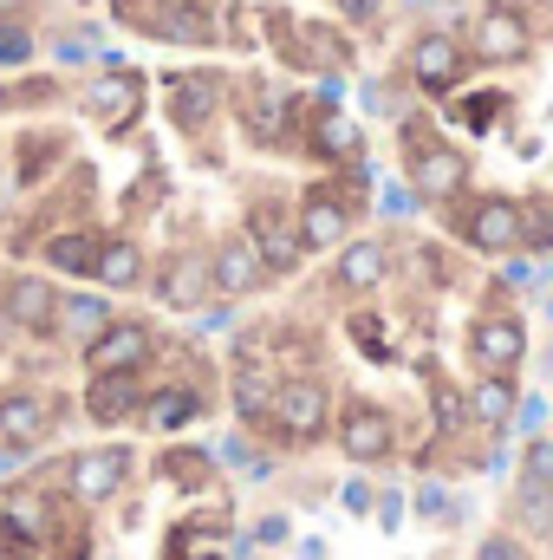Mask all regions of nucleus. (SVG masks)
<instances>
[{
  "mask_svg": "<svg viewBox=\"0 0 553 560\" xmlns=\"http://www.w3.org/2000/svg\"><path fill=\"white\" fill-rule=\"evenodd\" d=\"M469 20V13H462ZM462 20H423L411 33V46H404V79H411L423 98H456L482 66H475V52H469V39H462Z\"/></svg>",
  "mask_w": 553,
  "mask_h": 560,
  "instance_id": "nucleus-1",
  "label": "nucleus"
},
{
  "mask_svg": "<svg viewBox=\"0 0 553 560\" xmlns=\"http://www.w3.org/2000/svg\"><path fill=\"white\" fill-rule=\"evenodd\" d=\"M462 39H469L482 72H515V66H528L541 52V26H534L528 0H482L462 20Z\"/></svg>",
  "mask_w": 553,
  "mask_h": 560,
  "instance_id": "nucleus-2",
  "label": "nucleus"
},
{
  "mask_svg": "<svg viewBox=\"0 0 553 560\" xmlns=\"http://www.w3.org/2000/svg\"><path fill=\"white\" fill-rule=\"evenodd\" d=\"M443 209H449L456 242H462V248H475V255H489V261H502V255H521V248H528V209H521V196L475 189V196H456V202H443Z\"/></svg>",
  "mask_w": 553,
  "mask_h": 560,
  "instance_id": "nucleus-3",
  "label": "nucleus"
},
{
  "mask_svg": "<svg viewBox=\"0 0 553 560\" xmlns=\"http://www.w3.org/2000/svg\"><path fill=\"white\" fill-rule=\"evenodd\" d=\"M235 105V72L222 66H176L163 72V118L176 138H209Z\"/></svg>",
  "mask_w": 553,
  "mask_h": 560,
  "instance_id": "nucleus-4",
  "label": "nucleus"
},
{
  "mask_svg": "<svg viewBox=\"0 0 553 560\" xmlns=\"http://www.w3.org/2000/svg\"><path fill=\"white\" fill-rule=\"evenodd\" d=\"M143 79L138 66H92L79 85H72V105L85 125H98L105 138H131L143 118Z\"/></svg>",
  "mask_w": 553,
  "mask_h": 560,
  "instance_id": "nucleus-5",
  "label": "nucleus"
},
{
  "mask_svg": "<svg viewBox=\"0 0 553 560\" xmlns=\"http://www.w3.org/2000/svg\"><path fill=\"white\" fill-rule=\"evenodd\" d=\"M293 92L299 85H286V79H274V72H242L235 79V125H242V138L255 143V150H293V138H286V118H293Z\"/></svg>",
  "mask_w": 553,
  "mask_h": 560,
  "instance_id": "nucleus-6",
  "label": "nucleus"
},
{
  "mask_svg": "<svg viewBox=\"0 0 553 560\" xmlns=\"http://www.w3.org/2000/svg\"><path fill=\"white\" fill-rule=\"evenodd\" d=\"M131 476H138V450H131V443H92V450L66 456V469H59V482H66V495H72L79 509L118 502V489H125Z\"/></svg>",
  "mask_w": 553,
  "mask_h": 560,
  "instance_id": "nucleus-7",
  "label": "nucleus"
},
{
  "mask_svg": "<svg viewBox=\"0 0 553 560\" xmlns=\"http://www.w3.org/2000/svg\"><path fill=\"white\" fill-rule=\"evenodd\" d=\"M274 59L299 79H319V72H352L358 66V39L345 33V20H299L293 39H280Z\"/></svg>",
  "mask_w": 553,
  "mask_h": 560,
  "instance_id": "nucleus-8",
  "label": "nucleus"
},
{
  "mask_svg": "<svg viewBox=\"0 0 553 560\" xmlns=\"http://www.w3.org/2000/svg\"><path fill=\"white\" fill-rule=\"evenodd\" d=\"M469 176H475L469 150H462V143H449L443 131H436L430 143H416V150H404V183H411L430 209H443V202L469 196Z\"/></svg>",
  "mask_w": 553,
  "mask_h": 560,
  "instance_id": "nucleus-9",
  "label": "nucleus"
},
{
  "mask_svg": "<svg viewBox=\"0 0 553 560\" xmlns=\"http://www.w3.org/2000/svg\"><path fill=\"white\" fill-rule=\"evenodd\" d=\"M326 423H332V392H326V378H313V372H293V378H280L274 392V443H319L326 436Z\"/></svg>",
  "mask_w": 553,
  "mask_h": 560,
  "instance_id": "nucleus-10",
  "label": "nucleus"
},
{
  "mask_svg": "<svg viewBox=\"0 0 553 560\" xmlns=\"http://www.w3.org/2000/svg\"><path fill=\"white\" fill-rule=\"evenodd\" d=\"M242 235L261 248V261H268V275H299V261H306V242H299V215H286V202L280 196H255L248 202V215H242Z\"/></svg>",
  "mask_w": 553,
  "mask_h": 560,
  "instance_id": "nucleus-11",
  "label": "nucleus"
},
{
  "mask_svg": "<svg viewBox=\"0 0 553 560\" xmlns=\"http://www.w3.org/2000/svg\"><path fill=\"white\" fill-rule=\"evenodd\" d=\"M339 450H345V463H358V469L391 463V456H398V418H391L385 405H372V398H352V405L339 411Z\"/></svg>",
  "mask_w": 553,
  "mask_h": 560,
  "instance_id": "nucleus-12",
  "label": "nucleus"
},
{
  "mask_svg": "<svg viewBox=\"0 0 553 560\" xmlns=\"http://www.w3.org/2000/svg\"><path fill=\"white\" fill-rule=\"evenodd\" d=\"M469 359L475 372H521L528 359V326L508 313V306H482L469 319Z\"/></svg>",
  "mask_w": 553,
  "mask_h": 560,
  "instance_id": "nucleus-13",
  "label": "nucleus"
},
{
  "mask_svg": "<svg viewBox=\"0 0 553 560\" xmlns=\"http://www.w3.org/2000/svg\"><path fill=\"white\" fill-rule=\"evenodd\" d=\"M72 170V131H59V125H26L20 138H13V183L26 189V196H39L52 176H66Z\"/></svg>",
  "mask_w": 553,
  "mask_h": 560,
  "instance_id": "nucleus-14",
  "label": "nucleus"
},
{
  "mask_svg": "<svg viewBox=\"0 0 553 560\" xmlns=\"http://www.w3.org/2000/svg\"><path fill=\"white\" fill-rule=\"evenodd\" d=\"M59 423V398L39 385H13L0 392V450H39Z\"/></svg>",
  "mask_w": 553,
  "mask_h": 560,
  "instance_id": "nucleus-15",
  "label": "nucleus"
},
{
  "mask_svg": "<svg viewBox=\"0 0 553 560\" xmlns=\"http://www.w3.org/2000/svg\"><path fill=\"white\" fill-rule=\"evenodd\" d=\"M150 352H156V332L143 319H111L79 359H85V378H111V372H143Z\"/></svg>",
  "mask_w": 553,
  "mask_h": 560,
  "instance_id": "nucleus-16",
  "label": "nucleus"
},
{
  "mask_svg": "<svg viewBox=\"0 0 553 560\" xmlns=\"http://www.w3.org/2000/svg\"><path fill=\"white\" fill-rule=\"evenodd\" d=\"M150 293H156L169 313H202V306H209V293H215V268H209V255H196V248H176V255L156 268Z\"/></svg>",
  "mask_w": 553,
  "mask_h": 560,
  "instance_id": "nucleus-17",
  "label": "nucleus"
},
{
  "mask_svg": "<svg viewBox=\"0 0 553 560\" xmlns=\"http://www.w3.org/2000/svg\"><path fill=\"white\" fill-rule=\"evenodd\" d=\"M299 242H306V255H339L345 242H352V209L326 189V183H313L306 196H299Z\"/></svg>",
  "mask_w": 553,
  "mask_h": 560,
  "instance_id": "nucleus-18",
  "label": "nucleus"
},
{
  "mask_svg": "<svg viewBox=\"0 0 553 560\" xmlns=\"http://www.w3.org/2000/svg\"><path fill=\"white\" fill-rule=\"evenodd\" d=\"M0 313L26 332V339H52V319H59V287L46 275H7L0 287Z\"/></svg>",
  "mask_w": 553,
  "mask_h": 560,
  "instance_id": "nucleus-19",
  "label": "nucleus"
},
{
  "mask_svg": "<svg viewBox=\"0 0 553 560\" xmlns=\"http://www.w3.org/2000/svg\"><path fill=\"white\" fill-rule=\"evenodd\" d=\"M209 268H215V293L222 300H248V293H261L268 287V261H261V248L248 242V235H222L215 248H209Z\"/></svg>",
  "mask_w": 553,
  "mask_h": 560,
  "instance_id": "nucleus-20",
  "label": "nucleus"
},
{
  "mask_svg": "<svg viewBox=\"0 0 553 560\" xmlns=\"http://www.w3.org/2000/svg\"><path fill=\"white\" fill-rule=\"evenodd\" d=\"M385 280H391V248H385L378 235H352V242L332 255V287H339V293H358V300H365V293H378Z\"/></svg>",
  "mask_w": 553,
  "mask_h": 560,
  "instance_id": "nucleus-21",
  "label": "nucleus"
},
{
  "mask_svg": "<svg viewBox=\"0 0 553 560\" xmlns=\"http://www.w3.org/2000/svg\"><path fill=\"white\" fill-rule=\"evenodd\" d=\"M39 255H46L52 275L92 280L98 275V255H105V229H92V222H66V229H52V235L39 242Z\"/></svg>",
  "mask_w": 553,
  "mask_h": 560,
  "instance_id": "nucleus-22",
  "label": "nucleus"
},
{
  "mask_svg": "<svg viewBox=\"0 0 553 560\" xmlns=\"http://www.w3.org/2000/svg\"><path fill=\"white\" fill-rule=\"evenodd\" d=\"M143 405H150L143 372H111V378H92V385H85V418L105 423V430L143 418Z\"/></svg>",
  "mask_w": 553,
  "mask_h": 560,
  "instance_id": "nucleus-23",
  "label": "nucleus"
},
{
  "mask_svg": "<svg viewBox=\"0 0 553 560\" xmlns=\"http://www.w3.org/2000/svg\"><path fill=\"white\" fill-rule=\"evenodd\" d=\"M59 105H72V85L59 79V72H0V112H13V118H39V112H59Z\"/></svg>",
  "mask_w": 553,
  "mask_h": 560,
  "instance_id": "nucleus-24",
  "label": "nucleus"
},
{
  "mask_svg": "<svg viewBox=\"0 0 553 560\" xmlns=\"http://www.w3.org/2000/svg\"><path fill=\"white\" fill-rule=\"evenodd\" d=\"M111 319H118V313H111V300H105V293H59L52 339H59V346H72V352H85Z\"/></svg>",
  "mask_w": 553,
  "mask_h": 560,
  "instance_id": "nucleus-25",
  "label": "nucleus"
},
{
  "mask_svg": "<svg viewBox=\"0 0 553 560\" xmlns=\"http://www.w3.org/2000/svg\"><path fill=\"white\" fill-rule=\"evenodd\" d=\"M156 39H163V46H183V52H215V46H222V13H215L209 0H176Z\"/></svg>",
  "mask_w": 553,
  "mask_h": 560,
  "instance_id": "nucleus-26",
  "label": "nucleus"
},
{
  "mask_svg": "<svg viewBox=\"0 0 553 560\" xmlns=\"http://www.w3.org/2000/svg\"><path fill=\"white\" fill-rule=\"evenodd\" d=\"M306 156H313V163H326V170H345V163H358V156H365V131H358L345 112H319V118H313V131H306Z\"/></svg>",
  "mask_w": 553,
  "mask_h": 560,
  "instance_id": "nucleus-27",
  "label": "nucleus"
},
{
  "mask_svg": "<svg viewBox=\"0 0 553 560\" xmlns=\"http://www.w3.org/2000/svg\"><path fill=\"white\" fill-rule=\"evenodd\" d=\"M515 411H521L515 372H482V378L469 385V423H475V430H508Z\"/></svg>",
  "mask_w": 553,
  "mask_h": 560,
  "instance_id": "nucleus-28",
  "label": "nucleus"
},
{
  "mask_svg": "<svg viewBox=\"0 0 553 560\" xmlns=\"http://www.w3.org/2000/svg\"><path fill=\"white\" fill-rule=\"evenodd\" d=\"M274 392H280V378L268 372V365H235V378H228V405H235V418L255 423V430L274 423Z\"/></svg>",
  "mask_w": 553,
  "mask_h": 560,
  "instance_id": "nucleus-29",
  "label": "nucleus"
},
{
  "mask_svg": "<svg viewBox=\"0 0 553 560\" xmlns=\"http://www.w3.org/2000/svg\"><path fill=\"white\" fill-rule=\"evenodd\" d=\"M209 411V398L196 392V385H150V405H143V423L150 430H163V436H176V430H189V423Z\"/></svg>",
  "mask_w": 553,
  "mask_h": 560,
  "instance_id": "nucleus-30",
  "label": "nucleus"
},
{
  "mask_svg": "<svg viewBox=\"0 0 553 560\" xmlns=\"http://www.w3.org/2000/svg\"><path fill=\"white\" fill-rule=\"evenodd\" d=\"M156 469H163V482L169 489H183V495H209L215 489V450H196V443H169L163 456H156Z\"/></svg>",
  "mask_w": 553,
  "mask_h": 560,
  "instance_id": "nucleus-31",
  "label": "nucleus"
},
{
  "mask_svg": "<svg viewBox=\"0 0 553 560\" xmlns=\"http://www.w3.org/2000/svg\"><path fill=\"white\" fill-rule=\"evenodd\" d=\"M98 287H111V293H131L143 287V248L131 235H105V255H98Z\"/></svg>",
  "mask_w": 553,
  "mask_h": 560,
  "instance_id": "nucleus-32",
  "label": "nucleus"
},
{
  "mask_svg": "<svg viewBox=\"0 0 553 560\" xmlns=\"http://www.w3.org/2000/svg\"><path fill=\"white\" fill-rule=\"evenodd\" d=\"M502 112H508V92H495V85H462V92L449 98V118H456L462 131H489Z\"/></svg>",
  "mask_w": 553,
  "mask_h": 560,
  "instance_id": "nucleus-33",
  "label": "nucleus"
},
{
  "mask_svg": "<svg viewBox=\"0 0 553 560\" xmlns=\"http://www.w3.org/2000/svg\"><path fill=\"white\" fill-rule=\"evenodd\" d=\"M39 59V26L33 20H0V72H26Z\"/></svg>",
  "mask_w": 553,
  "mask_h": 560,
  "instance_id": "nucleus-34",
  "label": "nucleus"
},
{
  "mask_svg": "<svg viewBox=\"0 0 553 560\" xmlns=\"http://www.w3.org/2000/svg\"><path fill=\"white\" fill-rule=\"evenodd\" d=\"M515 522H521L534 541H548L553 535V489L548 482H521V489H515Z\"/></svg>",
  "mask_w": 553,
  "mask_h": 560,
  "instance_id": "nucleus-35",
  "label": "nucleus"
},
{
  "mask_svg": "<svg viewBox=\"0 0 553 560\" xmlns=\"http://www.w3.org/2000/svg\"><path fill=\"white\" fill-rule=\"evenodd\" d=\"M430 418H436L443 436H456V430L469 423V392H456L449 378H436V385H430Z\"/></svg>",
  "mask_w": 553,
  "mask_h": 560,
  "instance_id": "nucleus-36",
  "label": "nucleus"
},
{
  "mask_svg": "<svg viewBox=\"0 0 553 560\" xmlns=\"http://www.w3.org/2000/svg\"><path fill=\"white\" fill-rule=\"evenodd\" d=\"M255 26H261V7H242V0H235V7H222V46L255 52V46H261V33H255Z\"/></svg>",
  "mask_w": 553,
  "mask_h": 560,
  "instance_id": "nucleus-37",
  "label": "nucleus"
},
{
  "mask_svg": "<svg viewBox=\"0 0 553 560\" xmlns=\"http://www.w3.org/2000/svg\"><path fill=\"white\" fill-rule=\"evenodd\" d=\"M411 509L423 515V522H443V528H449V522H462V502H456L443 482H423V489L411 495Z\"/></svg>",
  "mask_w": 553,
  "mask_h": 560,
  "instance_id": "nucleus-38",
  "label": "nucleus"
},
{
  "mask_svg": "<svg viewBox=\"0 0 553 560\" xmlns=\"http://www.w3.org/2000/svg\"><path fill=\"white\" fill-rule=\"evenodd\" d=\"M345 332L365 346V359H378V365L391 359V339H385V319H378V313H352V319H345Z\"/></svg>",
  "mask_w": 553,
  "mask_h": 560,
  "instance_id": "nucleus-39",
  "label": "nucleus"
},
{
  "mask_svg": "<svg viewBox=\"0 0 553 560\" xmlns=\"http://www.w3.org/2000/svg\"><path fill=\"white\" fill-rule=\"evenodd\" d=\"M528 255H553V202L548 196H528Z\"/></svg>",
  "mask_w": 553,
  "mask_h": 560,
  "instance_id": "nucleus-40",
  "label": "nucleus"
},
{
  "mask_svg": "<svg viewBox=\"0 0 553 560\" xmlns=\"http://www.w3.org/2000/svg\"><path fill=\"white\" fill-rule=\"evenodd\" d=\"M521 482H548L553 489V436H528V450H521Z\"/></svg>",
  "mask_w": 553,
  "mask_h": 560,
  "instance_id": "nucleus-41",
  "label": "nucleus"
},
{
  "mask_svg": "<svg viewBox=\"0 0 553 560\" xmlns=\"http://www.w3.org/2000/svg\"><path fill=\"white\" fill-rule=\"evenodd\" d=\"M416 209H430V202L416 196L411 183H385V189H378V215H391V222H411Z\"/></svg>",
  "mask_w": 553,
  "mask_h": 560,
  "instance_id": "nucleus-42",
  "label": "nucleus"
},
{
  "mask_svg": "<svg viewBox=\"0 0 553 560\" xmlns=\"http://www.w3.org/2000/svg\"><path fill=\"white\" fill-rule=\"evenodd\" d=\"M339 509H345V515H372V509H378L372 482H365V476H345V482H339Z\"/></svg>",
  "mask_w": 553,
  "mask_h": 560,
  "instance_id": "nucleus-43",
  "label": "nucleus"
},
{
  "mask_svg": "<svg viewBox=\"0 0 553 560\" xmlns=\"http://www.w3.org/2000/svg\"><path fill=\"white\" fill-rule=\"evenodd\" d=\"M404 502H411L404 489H385V495H378V509H372V515H378V528H385V535H398V528H404V515H411Z\"/></svg>",
  "mask_w": 553,
  "mask_h": 560,
  "instance_id": "nucleus-44",
  "label": "nucleus"
},
{
  "mask_svg": "<svg viewBox=\"0 0 553 560\" xmlns=\"http://www.w3.org/2000/svg\"><path fill=\"white\" fill-rule=\"evenodd\" d=\"M248 535H255L261 548H286V541H293V522H286V515H261Z\"/></svg>",
  "mask_w": 553,
  "mask_h": 560,
  "instance_id": "nucleus-45",
  "label": "nucleus"
},
{
  "mask_svg": "<svg viewBox=\"0 0 553 560\" xmlns=\"http://www.w3.org/2000/svg\"><path fill=\"white\" fill-rule=\"evenodd\" d=\"M332 13H339L345 26H365V20H378V13H385V0H332Z\"/></svg>",
  "mask_w": 553,
  "mask_h": 560,
  "instance_id": "nucleus-46",
  "label": "nucleus"
},
{
  "mask_svg": "<svg viewBox=\"0 0 553 560\" xmlns=\"http://www.w3.org/2000/svg\"><path fill=\"white\" fill-rule=\"evenodd\" d=\"M475 560H528V548H521L515 535H489V541L475 548Z\"/></svg>",
  "mask_w": 553,
  "mask_h": 560,
  "instance_id": "nucleus-47",
  "label": "nucleus"
},
{
  "mask_svg": "<svg viewBox=\"0 0 553 560\" xmlns=\"http://www.w3.org/2000/svg\"><path fill=\"white\" fill-rule=\"evenodd\" d=\"M515 430L541 436V430H548V398H521V411H515Z\"/></svg>",
  "mask_w": 553,
  "mask_h": 560,
  "instance_id": "nucleus-48",
  "label": "nucleus"
},
{
  "mask_svg": "<svg viewBox=\"0 0 553 560\" xmlns=\"http://www.w3.org/2000/svg\"><path fill=\"white\" fill-rule=\"evenodd\" d=\"M39 13V0H0V20H33Z\"/></svg>",
  "mask_w": 553,
  "mask_h": 560,
  "instance_id": "nucleus-49",
  "label": "nucleus"
},
{
  "mask_svg": "<svg viewBox=\"0 0 553 560\" xmlns=\"http://www.w3.org/2000/svg\"><path fill=\"white\" fill-rule=\"evenodd\" d=\"M398 7H404V13H423V20H443L449 0H398Z\"/></svg>",
  "mask_w": 553,
  "mask_h": 560,
  "instance_id": "nucleus-50",
  "label": "nucleus"
},
{
  "mask_svg": "<svg viewBox=\"0 0 553 560\" xmlns=\"http://www.w3.org/2000/svg\"><path fill=\"white\" fill-rule=\"evenodd\" d=\"M528 13H534V26L553 39V0H528Z\"/></svg>",
  "mask_w": 553,
  "mask_h": 560,
  "instance_id": "nucleus-51",
  "label": "nucleus"
},
{
  "mask_svg": "<svg viewBox=\"0 0 553 560\" xmlns=\"http://www.w3.org/2000/svg\"><path fill=\"white\" fill-rule=\"evenodd\" d=\"M299 560H326V541H319V535H306V541H299Z\"/></svg>",
  "mask_w": 553,
  "mask_h": 560,
  "instance_id": "nucleus-52",
  "label": "nucleus"
},
{
  "mask_svg": "<svg viewBox=\"0 0 553 560\" xmlns=\"http://www.w3.org/2000/svg\"><path fill=\"white\" fill-rule=\"evenodd\" d=\"M13 339H20V326H13V319H7V313H0V352H7V346H13Z\"/></svg>",
  "mask_w": 553,
  "mask_h": 560,
  "instance_id": "nucleus-53",
  "label": "nucleus"
},
{
  "mask_svg": "<svg viewBox=\"0 0 553 560\" xmlns=\"http://www.w3.org/2000/svg\"><path fill=\"white\" fill-rule=\"evenodd\" d=\"M541 306H548V319H553V293H541Z\"/></svg>",
  "mask_w": 553,
  "mask_h": 560,
  "instance_id": "nucleus-54",
  "label": "nucleus"
},
{
  "mask_svg": "<svg viewBox=\"0 0 553 560\" xmlns=\"http://www.w3.org/2000/svg\"><path fill=\"white\" fill-rule=\"evenodd\" d=\"M196 560H228V555H196Z\"/></svg>",
  "mask_w": 553,
  "mask_h": 560,
  "instance_id": "nucleus-55",
  "label": "nucleus"
}]
</instances>
